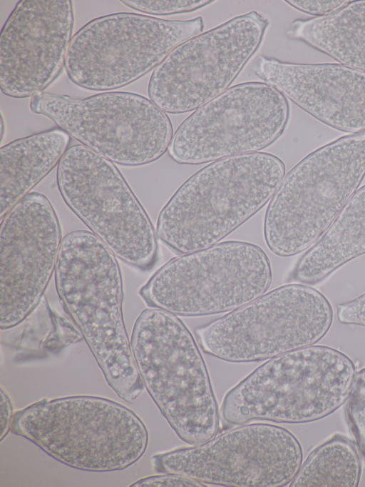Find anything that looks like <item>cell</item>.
<instances>
[{
    "instance_id": "obj_1",
    "label": "cell",
    "mask_w": 365,
    "mask_h": 487,
    "mask_svg": "<svg viewBox=\"0 0 365 487\" xmlns=\"http://www.w3.org/2000/svg\"><path fill=\"white\" fill-rule=\"evenodd\" d=\"M54 273L58 297L107 383L121 399L134 401L145 387L123 321L115 255L93 233L73 231L62 239Z\"/></svg>"
},
{
    "instance_id": "obj_2",
    "label": "cell",
    "mask_w": 365,
    "mask_h": 487,
    "mask_svg": "<svg viewBox=\"0 0 365 487\" xmlns=\"http://www.w3.org/2000/svg\"><path fill=\"white\" fill-rule=\"evenodd\" d=\"M284 175L283 161L265 152L212 161L185 181L163 207L157 236L180 254L217 244L272 199Z\"/></svg>"
},
{
    "instance_id": "obj_3",
    "label": "cell",
    "mask_w": 365,
    "mask_h": 487,
    "mask_svg": "<svg viewBox=\"0 0 365 487\" xmlns=\"http://www.w3.org/2000/svg\"><path fill=\"white\" fill-rule=\"evenodd\" d=\"M11 431L63 464L93 472L128 468L148 443L147 428L133 411L92 396L32 403L14 413Z\"/></svg>"
},
{
    "instance_id": "obj_4",
    "label": "cell",
    "mask_w": 365,
    "mask_h": 487,
    "mask_svg": "<svg viewBox=\"0 0 365 487\" xmlns=\"http://www.w3.org/2000/svg\"><path fill=\"white\" fill-rule=\"evenodd\" d=\"M130 343L144 387L177 436L192 446L215 437L217 403L200 349L183 322L166 311L147 308L135 322Z\"/></svg>"
},
{
    "instance_id": "obj_5",
    "label": "cell",
    "mask_w": 365,
    "mask_h": 487,
    "mask_svg": "<svg viewBox=\"0 0 365 487\" xmlns=\"http://www.w3.org/2000/svg\"><path fill=\"white\" fill-rule=\"evenodd\" d=\"M355 376L354 362L342 352L325 346L300 348L271 358L229 391L221 416L232 425L314 421L344 403Z\"/></svg>"
},
{
    "instance_id": "obj_6",
    "label": "cell",
    "mask_w": 365,
    "mask_h": 487,
    "mask_svg": "<svg viewBox=\"0 0 365 487\" xmlns=\"http://www.w3.org/2000/svg\"><path fill=\"white\" fill-rule=\"evenodd\" d=\"M365 177V131L312 151L284 175L267 206L264 236L280 257L317 242Z\"/></svg>"
},
{
    "instance_id": "obj_7",
    "label": "cell",
    "mask_w": 365,
    "mask_h": 487,
    "mask_svg": "<svg viewBox=\"0 0 365 487\" xmlns=\"http://www.w3.org/2000/svg\"><path fill=\"white\" fill-rule=\"evenodd\" d=\"M271 281V264L259 246L229 241L172 258L139 293L151 308L176 316H205L254 301Z\"/></svg>"
},
{
    "instance_id": "obj_8",
    "label": "cell",
    "mask_w": 365,
    "mask_h": 487,
    "mask_svg": "<svg viewBox=\"0 0 365 487\" xmlns=\"http://www.w3.org/2000/svg\"><path fill=\"white\" fill-rule=\"evenodd\" d=\"M333 311L326 297L290 283L196 329L202 350L223 361H262L314 345L328 332Z\"/></svg>"
},
{
    "instance_id": "obj_9",
    "label": "cell",
    "mask_w": 365,
    "mask_h": 487,
    "mask_svg": "<svg viewBox=\"0 0 365 487\" xmlns=\"http://www.w3.org/2000/svg\"><path fill=\"white\" fill-rule=\"evenodd\" d=\"M201 16L173 21L134 13L95 19L72 37L65 59L70 80L88 90L121 88L155 69L182 42L202 31Z\"/></svg>"
},
{
    "instance_id": "obj_10",
    "label": "cell",
    "mask_w": 365,
    "mask_h": 487,
    "mask_svg": "<svg viewBox=\"0 0 365 487\" xmlns=\"http://www.w3.org/2000/svg\"><path fill=\"white\" fill-rule=\"evenodd\" d=\"M69 209L124 262L150 270L158 258L150 219L116 166L79 144L67 149L56 171Z\"/></svg>"
},
{
    "instance_id": "obj_11",
    "label": "cell",
    "mask_w": 365,
    "mask_h": 487,
    "mask_svg": "<svg viewBox=\"0 0 365 487\" xmlns=\"http://www.w3.org/2000/svg\"><path fill=\"white\" fill-rule=\"evenodd\" d=\"M29 106L33 113L49 118L83 145L120 165L156 161L173 136L166 113L133 93L106 92L83 99L44 93L31 97Z\"/></svg>"
},
{
    "instance_id": "obj_12",
    "label": "cell",
    "mask_w": 365,
    "mask_h": 487,
    "mask_svg": "<svg viewBox=\"0 0 365 487\" xmlns=\"http://www.w3.org/2000/svg\"><path fill=\"white\" fill-rule=\"evenodd\" d=\"M268 19L252 11L176 46L153 70L149 99L169 114L197 109L226 91L259 47Z\"/></svg>"
},
{
    "instance_id": "obj_13",
    "label": "cell",
    "mask_w": 365,
    "mask_h": 487,
    "mask_svg": "<svg viewBox=\"0 0 365 487\" xmlns=\"http://www.w3.org/2000/svg\"><path fill=\"white\" fill-rule=\"evenodd\" d=\"M289 116L287 98L272 86L239 84L188 116L174 133L168 152L187 165L258 152L283 134Z\"/></svg>"
},
{
    "instance_id": "obj_14",
    "label": "cell",
    "mask_w": 365,
    "mask_h": 487,
    "mask_svg": "<svg viewBox=\"0 0 365 487\" xmlns=\"http://www.w3.org/2000/svg\"><path fill=\"white\" fill-rule=\"evenodd\" d=\"M299 442L287 429L245 424L189 448L151 458L159 473L183 475L228 486L279 487L291 483L302 463Z\"/></svg>"
},
{
    "instance_id": "obj_15",
    "label": "cell",
    "mask_w": 365,
    "mask_h": 487,
    "mask_svg": "<svg viewBox=\"0 0 365 487\" xmlns=\"http://www.w3.org/2000/svg\"><path fill=\"white\" fill-rule=\"evenodd\" d=\"M61 230L42 194L32 192L1 219L0 328L21 323L38 306L55 272Z\"/></svg>"
},
{
    "instance_id": "obj_16",
    "label": "cell",
    "mask_w": 365,
    "mask_h": 487,
    "mask_svg": "<svg viewBox=\"0 0 365 487\" xmlns=\"http://www.w3.org/2000/svg\"><path fill=\"white\" fill-rule=\"evenodd\" d=\"M70 0H21L0 35V89L7 96L41 94L58 76L71 41Z\"/></svg>"
},
{
    "instance_id": "obj_17",
    "label": "cell",
    "mask_w": 365,
    "mask_h": 487,
    "mask_svg": "<svg viewBox=\"0 0 365 487\" xmlns=\"http://www.w3.org/2000/svg\"><path fill=\"white\" fill-rule=\"evenodd\" d=\"M255 74L323 124L351 134L365 131L364 71L261 56Z\"/></svg>"
},
{
    "instance_id": "obj_18",
    "label": "cell",
    "mask_w": 365,
    "mask_h": 487,
    "mask_svg": "<svg viewBox=\"0 0 365 487\" xmlns=\"http://www.w3.org/2000/svg\"><path fill=\"white\" fill-rule=\"evenodd\" d=\"M69 142L66 131L53 129L1 148V219L59 163Z\"/></svg>"
},
{
    "instance_id": "obj_19",
    "label": "cell",
    "mask_w": 365,
    "mask_h": 487,
    "mask_svg": "<svg viewBox=\"0 0 365 487\" xmlns=\"http://www.w3.org/2000/svg\"><path fill=\"white\" fill-rule=\"evenodd\" d=\"M365 253V185L348 201L332 224L299 259L292 278L315 284Z\"/></svg>"
},
{
    "instance_id": "obj_20",
    "label": "cell",
    "mask_w": 365,
    "mask_h": 487,
    "mask_svg": "<svg viewBox=\"0 0 365 487\" xmlns=\"http://www.w3.org/2000/svg\"><path fill=\"white\" fill-rule=\"evenodd\" d=\"M287 34L365 72V0L350 1L327 16L295 20Z\"/></svg>"
},
{
    "instance_id": "obj_21",
    "label": "cell",
    "mask_w": 365,
    "mask_h": 487,
    "mask_svg": "<svg viewBox=\"0 0 365 487\" xmlns=\"http://www.w3.org/2000/svg\"><path fill=\"white\" fill-rule=\"evenodd\" d=\"M361 471L359 453L353 443L335 435L309 454L290 486L356 487Z\"/></svg>"
},
{
    "instance_id": "obj_22",
    "label": "cell",
    "mask_w": 365,
    "mask_h": 487,
    "mask_svg": "<svg viewBox=\"0 0 365 487\" xmlns=\"http://www.w3.org/2000/svg\"><path fill=\"white\" fill-rule=\"evenodd\" d=\"M346 415L357 446L365 459V368L355 376L347 398Z\"/></svg>"
},
{
    "instance_id": "obj_23",
    "label": "cell",
    "mask_w": 365,
    "mask_h": 487,
    "mask_svg": "<svg viewBox=\"0 0 365 487\" xmlns=\"http://www.w3.org/2000/svg\"><path fill=\"white\" fill-rule=\"evenodd\" d=\"M125 6L140 12L152 15H171L191 12L201 9L214 1L210 0H166V1H121Z\"/></svg>"
},
{
    "instance_id": "obj_24",
    "label": "cell",
    "mask_w": 365,
    "mask_h": 487,
    "mask_svg": "<svg viewBox=\"0 0 365 487\" xmlns=\"http://www.w3.org/2000/svg\"><path fill=\"white\" fill-rule=\"evenodd\" d=\"M285 1L300 11L317 16V17L331 14L350 2L347 0H288Z\"/></svg>"
},
{
    "instance_id": "obj_25",
    "label": "cell",
    "mask_w": 365,
    "mask_h": 487,
    "mask_svg": "<svg viewBox=\"0 0 365 487\" xmlns=\"http://www.w3.org/2000/svg\"><path fill=\"white\" fill-rule=\"evenodd\" d=\"M130 486H207L198 480L177 473H165L141 478Z\"/></svg>"
},
{
    "instance_id": "obj_26",
    "label": "cell",
    "mask_w": 365,
    "mask_h": 487,
    "mask_svg": "<svg viewBox=\"0 0 365 487\" xmlns=\"http://www.w3.org/2000/svg\"><path fill=\"white\" fill-rule=\"evenodd\" d=\"M337 317L341 323L365 326V293L337 307Z\"/></svg>"
},
{
    "instance_id": "obj_27",
    "label": "cell",
    "mask_w": 365,
    "mask_h": 487,
    "mask_svg": "<svg viewBox=\"0 0 365 487\" xmlns=\"http://www.w3.org/2000/svg\"><path fill=\"white\" fill-rule=\"evenodd\" d=\"M1 441L6 437L11 429V425L14 414H13V406L11 399L7 393L1 388Z\"/></svg>"
},
{
    "instance_id": "obj_28",
    "label": "cell",
    "mask_w": 365,
    "mask_h": 487,
    "mask_svg": "<svg viewBox=\"0 0 365 487\" xmlns=\"http://www.w3.org/2000/svg\"><path fill=\"white\" fill-rule=\"evenodd\" d=\"M1 139L2 140V139H3V136H4V130L3 116H1Z\"/></svg>"
}]
</instances>
